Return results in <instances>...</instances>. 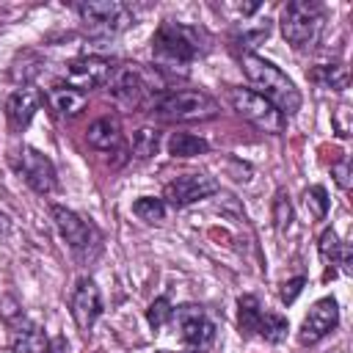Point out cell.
Masks as SVG:
<instances>
[{"label": "cell", "instance_id": "cell-2", "mask_svg": "<svg viewBox=\"0 0 353 353\" xmlns=\"http://www.w3.org/2000/svg\"><path fill=\"white\" fill-rule=\"evenodd\" d=\"M152 55L160 66L182 69L201 55L199 30L182 22H163L152 36Z\"/></svg>", "mask_w": 353, "mask_h": 353}, {"label": "cell", "instance_id": "cell-14", "mask_svg": "<svg viewBox=\"0 0 353 353\" xmlns=\"http://www.w3.org/2000/svg\"><path fill=\"white\" fill-rule=\"evenodd\" d=\"M102 314V295H99V287L91 281V279H80L74 292H72V317L77 323L80 331H88L97 317Z\"/></svg>", "mask_w": 353, "mask_h": 353}, {"label": "cell", "instance_id": "cell-19", "mask_svg": "<svg viewBox=\"0 0 353 353\" xmlns=\"http://www.w3.org/2000/svg\"><path fill=\"white\" fill-rule=\"evenodd\" d=\"M309 77L314 83H320L323 88H331V91H345L347 83H350V74H347V66L345 63H323V66L312 69Z\"/></svg>", "mask_w": 353, "mask_h": 353}, {"label": "cell", "instance_id": "cell-25", "mask_svg": "<svg viewBox=\"0 0 353 353\" xmlns=\"http://www.w3.org/2000/svg\"><path fill=\"white\" fill-rule=\"evenodd\" d=\"M290 223H292L290 196H287V190H276V196H273V226H276V232H287Z\"/></svg>", "mask_w": 353, "mask_h": 353}, {"label": "cell", "instance_id": "cell-27", "mask_svg": "<svg viewBox=\"0 0 353 353\" xmlns=\"http://www.w3.org/2000/svg\"><path fill=\"white\" fill-rule=\"evenodd\" d=\"M317 248H320L323 262H336V259H342V251H345V245L339 243V237H336V232H334V229H325V232L320 234Z\"/></svg>", "mask_w": 353, "mask_h": 353}, {"label": "cell", "instance_id": "cell-9", "mask_svg": "<svg viewBox=\"0 0 353 353\" xmlns=\"http://www.w3.org/2000/svg\"><path fill=\"white\" fill-rule=\"evenodd\" d=\"M50 212H52V221H55L61 237L72 245V251L85 254L91 245L99 243V232H97L88 221H83L74 210H66V207H58V204H55Z\"/></svg>", "mask_w": 353, "mask_h": 353}, {"label": "cell", "instance_id": "cell-31", "mask_svg": "<svg viewBox=\"0 0 353 353\" xmlns=\"http://www.w3.org/2000/svg\"><path fill=\"white\" fill-rule=\"evenodd\" d=\"M331 176L336 179V185H339L342 190H347V188H350V160L334 163V165H331Z\"/></svg>", "mask_w": 353, "mask_h": 353}, {"label": "cell", "instance_id": "cell-4", "mask_svg": "<svg viewBox=\"0 0 353 353\" xmlns=\"http://www.w3.org/2000/svg\"><path fill=\"white\" fill-rule=\"evenodd\" d=\"M323 28V6L314 0H292L281 8V33L292 47H309Z\"/></svg>", "mask_w": 353, "mask_h": 353}, {"label": "cell", "instance_id": "cell-35", "mask_svg": "<svg viewBox=\"0 0 353 353\" xmlns=\"http://www.w3.org/2000/svg\"><path fill=\"white\" fill-rule=\"evenodd\" d=\"M182 353H201L199 347H188V350H182Z\"/></svg>", "mask_w": 353, "mask_h": 353}, {"label": "cell", "instance_id": "cell-15", "mask_svg": "<svg viewBox=\"0 0 353 353\" xmlns=\"http://www.w3.org/2000/svg\"><path fill=\"white\" fill-rule=\"evenodd\" d=\"M85 138H88V146H91V149L105 152V154H110V152H121V143H124L121 124H119L116 116H102V119L91 121Z\"/></svg>", "mask_w": 353, "mask_h": 353}, {"label": "cell", "instance_id": "cell-29", "mask_svg": "<svg viewBox=\"0 0 353 353\" xmlns=\"http://www.w3.org/2000/svg\"><path fill=\"white\" fill-rule=\"evenodd\" d=\"M331 121H334V130H336L339 138H347V135H350V108H347V105H339V108L334 110Z\"/></svg>", "mask_w": 353, "mask_h": 353}, {"label": "cell", "instance_id": "cell-6", "mask_svg": "<svg viewBox=\"0 0 353 353\" xmlns=\"http://www.w3.org/2000/svg\"><path fill=\"white\" fill-rule=\"evenodd\" d=\"M77 14L85 22V28L91 33H99V36H116V33H121V30H127L132 25L130 6H124L119 0H88V3H77Z\"/></svg>", "mask_w": 353, "mask_h": 353}, {"label": "cell", "instance_id": "cell-12", "mask_svg": "<svg viewBox=\"0 0 353 353\" xmlns=\"http://www.w3.org/2000/svg\"><path fill=\"white\" fill-rule=\"evenodd\" d=\"M336 323H339V306H336V301H334V298H320V301H314L312 309H309V314H306L303 323H301V334H298L301 345H314V342H320L328 331L336 328Z\"/></svg>", "mask_w": 353, "mask_h": 353}, {"label": "cell", "instance_id": "cell-20", "mask_svg": "<svg viewBox=\"0 0 353 353\" xmlns=\"http://www.w3.org/2000/svg\"><path fill=\"white\" fill-rule=\"evenodd\" d=\"M210 149V143L193 132H174L168 138V154L171 157H196V154H204Z\"/></svg>", "mask_w": 353, "mask_h": 353}, {"label": "cell", "instance_id": "cell-26", "mask_svg": "<svg viewBox=\"0 0 353 353\" xmlns=\"http://www.w3.org/2000/svg\"><path fill=\"white\" fill-rule=\"evenodd\" d=\"M303 201H306L309 212H312L317 221L325 218V212H328V193H325L323 185H312V188L303 193Z\"/></svg>", "mask_w": 353, "mask_h": 353}, {"label": "cell", "instance_id": "cell-5", "mask_svg": "<svg viewBox=\"0 0 353 353\" xmlns=\"http://www.w3.org/2000/svg\"><path fill=\"white\" fill-rule=\"evenodd\" d=\"M226 99L245 121H251L254 127H259L265 132H281L287 124V116L273 102H268L262 94H256L254 88H237L234 85L226 91Z\"/></svg>", "mask_w": 353, "mask_h": 353}, {"label": "cell", "instance_id": "cell-1", "mask_svg": "<svg viewBox=\"0 0 353 353\" xmlns=\"http://www.w3.org/2000/svg\"><path fill=\"white\" fill-rule=\"evenodd\" d=\"M243 63V72L248 77V83L254 85L256 94H262L268 102H273L284 116H292L298 113L301 108V91L295 88V83L270 61L254 55V52H245L240 58Z\"/></svg>", "mask_w": 353, "mask_h": 353}, {"label": "cell", "instance_id": "cell-23", "mask_svg": "<svg viewBox=\"0 0 353 353\" xmlns=\"http://www.w3.org/2000/svg\"><path fill=\"white\" fill-rule=\"evenodd\" d=\"M132 212L141 221H146V223H160L165 218V201L163 199H154V196H141V199H135Z\"/></svg>", "mask_w": 353, "mask_h": 353}, {"label": "cell", "instance_id": "cell-10", "mask_svg": "<svg viewBox=\"0 0 353 353\" xmlns=\"http://www.w3.org/2000/svg\"><path fill=\"white\" fill-rule=\"evenodd\" d=\"M171 320H176L179 336H182V342H185L188 347H199V350H201V347H207V345L215 339V325H212V320L204 314L201 306H193V303L179 306Z\"/></svg>", "mask_w": 353, "mask_h": 353}, {"label": "cell", "instance_id": "cell-32", "mask_svg": "<svg viewBox=\"0 0 353 353\" xmlns=\"http://www.w3.org/2000/svg\"><path fill=\"white\" fill-rule=\"evenodd\" d=\"M303 284H306V279H303V276H298V279H290V281L284 284V290H281V301H284V303H292V301L301 295Z\"/></svg>", "mask_w": 353, "mask_h": 353}, {"label": "cell", "instance_id": "cell-22", "mask_svg": "<svg viewBox=\"0 0 353 353\" xmlns=\"http://www.w3.org/2000/svg\"><path fill=\"white\" fill-rule=\"evenodd\" d=\"M157 149H160V132L157 130H152V127L135 130V135H132V154L135 157L146 160V157L157 154Z\"/></svg>", "mask_w": 353, "mask_h": 353}, {"label": "cell", "instance_id": "cell-8", "mask_svg": "<svg viewBox=\"0 0 353 353\" xmlns=\"http://www.w3.org/2000/svg\"><path fill=\"white\" fill-rule=\"evenodd\" d=\"M218 193V179L210 176V174H182L176 179H171L163 190V196L168 199V204L174 207H188V204H196L207 196Z\"/></svg>", "mask_w": 353, "mask_h": 353}, {"label": "cell", "instance_id": "cell-30", "mask_svg": "<svg viewBox=\"0 0 353 353\" xmlns=\"http://www.w3.org/2000/svg\"><path fill=\"white\" fill-rule=\"evenodd\" d=\"M268 33H270V22H268V19H265V22H248V25H245V30H243V39L254 44V41L265 39Z\"/></svg>", "mask_w": 353, "mask_h": 353}, {"label": "cell", "instance_id": "cell-21", "mask_svg": "<svg viewBox=\"0 0 353 353\" xmlns=\"http://www.w3.org/2000/svg\"><path fill=\"white\" fill-rule=\"evenodd\" d=\"M259 317H262L259 301L254 295H240V301H237V323H240V331L243 334H254Z\"/></svg>", "mask_w": 353, "mask_h": 353}, {"label": "cell", "instance_id": "cell-28", "mask_svg": "<svg viewBox=\"0 0 353 353\" xmlns=\"http://www.w3.org/2000/svg\"><path fill=\"white\" fill-rule=\"evenodd\" d=\"M171 317H174V309H171V301H168V298H154L152 306L146 309V320H149V325H152L154 331L163 328Z\"/></svg>", "mask_w": 353, "mask_h": 353}, {"label": "cell", "instance_id": "cell-11", "mask_svg": "<svg viewBox=\"0 0 353 353\" xmlns=\"http://www.w3.org/2000/svg\"><path fill=\"white\" fill-rule=\"evenodd\" d=\"M17 165H19V174L25 176V182H28L36 193L47 196V193L55 190V182H58V179H55V165H52V160H50L47 154H41L39 149L22 146Z\"/></svg>", "mask_w": 353, "mask_h": 353}, {"label": "cell", "instance_id": "cell-34", "mask_svg": "<svg viewBox=\"0 0 353 353\" xmlns=\"http://www.w3.org/2000/svg\"><path fill=\"white\" fill-rule=\"evenodd\" d=\"M6 232H8V218L0 212V234H6Z\"/></svg>", "mask_w": 353, "mask_h": 353}, {"label": "cell", "instance_id": "cell-13", "mask_svg": "<svg viewBox=\"0 0 353 353\" xmlns=\"http://www.w3.org/2000/svg\"><path fill=\"white\" fill-rule=\"evenodd\" d=\"M108 85H110V97L121 108H141L143 99H146V91H149L143 74L135 66H119V69H113Z\"/></svg>", "mask_w": 353, "mask_h": 353}, {"label": "cell", "instance_id": "cell-3", "mask_svg": "<svg viewBox=\"0 0 353 353\" xmlns=\"http://www.w3.org/2000/svg\"><path fill=\"white\" fill-rule=\"evenodd\" d=\"M152 113L163 121H210L221 113L218 102L199 88H182L160 94L152 102Z\"/></svg>", "mask_w": 353, "mask_h": 353}, {"label": "cell", "instance_id": "cell-33", "mask_svg": "<svg viewBox=\"0 0 353 353\" xmlns=\"http://www.w3.org/2000/svg\"><path fill=\"white\" fill-rule=\"evenodd\" d=\"M0 317H6V320L19 317V306H17V301H14V298L0 295Z\"/></svg>", "mask_w": 353, "mask_h": 353}, {"label": "cell", "instance_id": "cell-16", "mask_svg": "<svg viewBox=\"0 0 353 353\" xmlns=\"http://www.w3.org/2000/svg\"><path fill=\"white\" fill-rule=\"evenodd\" d=\"M39 102H41V97L30 85H22V88L11 91L8 99H6V116H8L11 127H17V130L28 127L30 119L36 116V110H39Z\"/></svg>", "mask_w": 353, "mask_h": 353}, {"label": "cell", "instance_id": "cell-18", "mask_svg": "<svg viewBox=\"0 0 353 353\" xmlns=\"http://www.w3.org/2000/svg\"><path fill=\"white\" fill-rule=\"evenodd\" d=\"M85 94L72 88V85H52L47 91V102L58 116H77L85 108Z\"/></svg>", "mask_w": 353, "mask_h": 353}, {"label": "cell", "instance_id": "cell-24", "mask_svg": "<svg viewBox=\"0 0 353 353\" xmlns=\"http://www.w3.org/2000/svg\"><path fill=\"white\" fill-rule=\"evenodd\" d=\"M287 331H290V325L284 317H279L273 312H262V317L256 323V334H262L268 342H281L287 336Z\"/></svg>", "mask_w": 353, "mask_h": 353}, {"label": "cell", "instance_id": "cell-7", "mask_svg": "<svg viewBox=\"0 0 353 353\" xmlns=\"http://www.w3.org/2000/svg\"><path fill=\"white\" fill-rule=\"evenodd\" d=\"M113 63L102 55H83V58H74L69 66H66V85L77 88V91H91V88H99L110 80L113 74Z\"/></svg>", "mask_w": 353, "mask_h": 353}, {"label": "cell", "instance_id": "cell-36", "mask_svg": "<svg viewBox=\"0 0 353 353\" xmlns=\"http://www.w3.org/2000/svg\"><path fill=\"white\" fill-rule=\"evenodd\" d=\"M157 353H168V350H157Z\"/></svg>", "mask_w": 353, "mask_h": 353}, {"label": "cell", "instance_id": "cell-17", "mask_svg": "<svg viewBox=\"0 0 353 353\" xmlns=\"http://www.w3.org/2000/svg\"><path fill=\"white\" fill-rule=\"evenodd\" d=\"M11 350L14 353H50L44 331L30 320H17L11 328Z\"/></svg>", "mask_w": 353, "mask_h": 353}]
</instances>
